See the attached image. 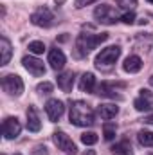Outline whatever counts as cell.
<instances>
[{"instance_id":"obj_23","label":"cell","mask_w":153,"mask_h":155,"mask_svg":"<svg viewBox=\"0 0 153 155\" xmlns=\"http://www.w3.org/2000/svg\"><path fill=\"white\" fill-rule=\"evenodd\" d=\"M97 141H99V137H97V134H94V132H85V134H81V143L86 144V146H92V144H96Z\"/></svg>"},{"instance_id":"obj_25","label":"cell","mask_w":153,"mask_h":155,"mask_svg":"<svg viewBox=\"0 0 153 155\" xmlns=\"http://www.w3.org/2000/svg\"><path fill=\"white\" fill-rule=\"evenodd\" d=\"M52 83H49V81H43V83H40L38 87H36V90H38L40 94H50L52 92Z\"/></svg>"},{"instance_id":"obj_15","label":"cell","mask_w":153,"mask_h":155,"mask_svg":"<svg viewBox=\"0 0 153 155\" xmlns=\"http://www.w3.org/2000/svg\"><path fill=\"white\" fill-rule=\"evenodd\" d=\"M122 69H124L126 72H130V74H135V72H139V71L142 69V60H141L137 54H132V56H128V58L124 60Z\"/></svg>"},{"instance_id":"obj_5","label":"cell","mask_w":153,"mask_h":155,"mask_svg":"<svg viewBox=\"0 0 153 155\" xmlns=\"http://www.w3.org/2000/svg\"><path fill=\"white\" fill-rule=\"evenodd\" d=\"M2 88L9 94V96H22L24 92V81L22 78L16 74H5L2 78Z\"/></svg>"},{"instance_id":"obj_20","label":"cell","mask_w":153,"mask_h":155,"mask_svg":"<svg viewBox=\"0 0 153 155\" xmlns=\"http://www.w3.org/2000/svg\"><path fill=\"white\" fill-rule=\"evenodd\" d=\"M133 107H135V110H139V112H146V110L151 108V97L141 96V97H137V99L133 101Z\"/></svg>"},{"instance_id":"obj_3","label":"cell","mask_w":153,"mask_h":155,"mask_svg":"<svg viewBox=\"0 0 153 155\" xmlns=\"http://www.w3.org/2000/svg\"><path fill=\"white\" fill-rule=\"evenodd\" d=\"M119 56H121V47H119V45H110V47L103 49V51L96 56V61H94V63H96V67H97L99 71L106 72V71H110L115 65V61L119 60Z\"/></svg>"},{"instance_id":"obj_22","label":"cell","mask_w":153,"mask_h":155,"mask_svg":"<svg viewBox=\"0 0 153 155\" xmlns=\"http://www.w3.org/2000/svg\"><path fill=\"white\" fill-rule=\"evenodd\" d=\"M137 137H139V143H141L142 146H153V132L141 130Z\"/></svg>"},{"instance_id":"obj_18","label":"cell","mask_w":153,"mask_h":155,"mask_svg":"<svg viewBox=\"0 0 153 155\" xmlns=\"http://www.w3.org/2000/svg\"><path fill=\"white\" fill-rule=\"evenodd\" d=\"M0 51H2V60H0L2 63L0 65H7L9 60H11V54H13V47H11V41L5 36L0 38Z\"/></svg>"},{"instance_id":"obj_11","label":"cell","mask_w":153,"mask_h":155,"mask_svg":"<svg viewBox=\"0 0 153 155\" xmlns=\"http://www.w3.org/2000/svg\"><path fill=\"white\" fill-rule=\"evenodd\" d=\"M115 87H126L124 83H110V81H103L97 87V94L103 97H110V99H122L121 94L115 92Z\"/></svg>"},{"instance_id":"obj_26","label":"cell","mask_w":153,"mask_h":155,"mask_svg":"<svg viewBox=\"0 0 153 155\" xmlns=\"http://www.w3.org/2000/svg\"><path fill=\"white\" fill-rule=\"evenodd\" d=\"M121 20H122L124 24H128V25H132V24L135 22V13H133V11H128V13H124V15L121 16Z\"/></svg>"},{"instance_id":"obj_28","label":"cell","mask_w":153,"mask_h":155,"mask_svg":"<svg viewBox=\"0 0 153 155\" xmlns=\"http://www.w3.org/2000/svg\"><path fill=\"white\" fill-rule=\"evenodd\" d=\"M94 2H97V0H74V7H76V9H81V7L90 5V4H94Z\"/></svg>"},{"instance_id":"obj_24","label":"cell","mask_w":153,"mask_h":155,"mask_svg":"<svg viewBox=\"0 0 153 155\" xmlns=\"http://www.w3.org/2000/svg\"><path fill=\"white\" fill-rule=\"evenodd\" d=\"M43 51H45V43L43 41H31L29 43V52H33V54H43Z\"/></svg>"},{"instance_id":"obj_14","label":"cell","mask_w":153,"mask_h":155,"mask_svg":"<svg viewBox=\"0 0 153 155\" xmlns=\"http://www.w3.org/2000/svg\"><path fill=\"white\" fill-rule=\"evenodd\" d=\"M40 128H41V121H40L38 112L34 107H29L27 108V130L36 134V132H40Z\"/></svg>"},{"instance_id":"obj_31","label":"cell","mask_w":153,"mask_h":155,"mask_svg":"<svg viewBox=\"0 0 153 155\" xmlns=\"http://www.w3.org/2000/svg\"><path fill=\"white\" fill-rule=\"evenodd\" d=\"M150 85H151V87H153V74H151V76H150Z\"/></svg>"},{"instance_id":"obj_13","label":"cell","mask_w":153,"mask_h":155,"mask_svg":"<svg viewBox=\"0 0 153 155\" xmlns=\"http://www.w3.org/2000/svg\"><path fill=\"white\" fill-rule=\"evenodd\" d=\"M58 87L63 90V92H72V87H74V72L72 71H65L58 76Z\"/></svg>"},{"instance_id":"obj_9","label":"cell","mask_w":153,"mask_h":155,"mask_svg":"<svg viewBox=\"0 0 153 155\" xmlns=\"http://www.w3.org/2000/svg\"><path fill=\"white\" fill-rule=\"evenodd\" d=\"M45 112H47V116H49V119L52 123H58L61 119V116H63V112H65L63 101H60V99H49L45 103Z\"/></svg>"},{"instance_id":"obj_8","label":"cell","mask_w":153,"mask_h":155,"mask_svg":"<svg viewBox=\"0 0 153 155\" xmlns=\"http://www.w3.org/2000/svg\"><path fill=\"white\" fill-rule=\"evenodd\" d=\"M22 132V124L16 117H5L2 123V134L5 139H16Z\"/></svg>"},{"instance_id":"obj_19","label":"cell","mask_w":153,"mask_h":155,"mask_svg":"<svg viewBox=\"0 0 153 155\" xmlns=\"http://www.w3.org/2000/svg\"><path fill=\"white\" fill-rule=\"evenodd\" d=\"M112 153L114 155H133V152H132V146H130L128 141H121V143H117V144L112 146Z\"/></svg>"},{"instance_id":"obj_10","label":"cell","mask_w":153,"mask_h":155,"mask_svg":"<svg viewBox=\"0 0 153 155\" xmlns=\"http://www.w3.org/2000/svg\"><path fill=\"white\" fill-rule=\"evenodd\" d=\"M22 63H24L25 71H27L29 74H33V76H43V74H45V65H43V61H40L38 58H34V56H24Z\"/></svg>"},{"instance_id":"obj_4","label":"cell","mask_w":153,"mask_h":155,"mask_svg":"<svg viewBox=\"0 0 153 155\" xmlns=\"http://www.w3.org/2000/svg\"><path fill=\"white\" fill-rule=\"evenodd\" d=\"M94 18H96L99 24H105V25H114L115 22L119 20L115 9L110 4H101V5H97L96 11H94Z\"/></svg>"},{"instance_id":"obj_16","label":"cell","mask_w":153,"mask_h":155,"mask_svg":"<svg viewBox=\"0 0 153 155\" xmlns=\"http://www.w3.org/2000/svg\"><path fill=\"white\" fill-rule=\"evenodd\" d=\"M97 114L103 117V119L110 121V119H114V117L119 114V107L114 105V103H103V105L97 107Z\"/></svg>"},{"instance_id":"obj_2","label":"cell","mask_w":153,"mask_h":155,"mask_svg":"<svg viewBox=\"0 0 153 155\" xmlns=\"http://www.w3.org/2000/svg\"><path fill=\"white\" fill-rule=\"evenodd\" d=\"M108 40V35L106 33H101V35H88V33H83L79 35L76 40V56L83 58L86 56L92 49H96L99 43L106 41Z\"/></svg>"},{"instance_id":"obj_1","label":"cell","mask_w":153,"mask_h":155,"mask_svg":"<svg viewBox=\"0 0 153 155\" xmlns=\"http://www.w3.org/2000/svg\"><path fill=\"white\" fill-rule=\"evenodd\" d=\"M70 123L76 124V126H92L94 124V110L90 108L88 103L85 101H72L70 103Z\"/></svg>"},{"instance_id":"obj_12","label":"cell","mask_w":153,"mask_h":155,"mask_svg":"<svg viewBox=\"0 0 153 155\" xmlns=\"http://www.w3.org/2000/svg\"><path fill=\"white\" fill-rule=\"evenodd\" d=\"M49 63H50V69H54V71H61V69L65 67V63H67V58H65L63 51H60V49H52V51L49 52Z\"/></svg>"},{"instance_id":"obj_30","label":"cell","mask_w":153,"mask_h":155,"mask_svg":"<svg viewBox=\"0 0 153 155\" xmlns=\"http://www.w3.org/2000/svg\"><path fill=\"white\" fill-rule=\"evenodd\" d=\"M83 155H96V152H94V150H86Z\"/></svg>"},{"instance_id":"obj_21","label":"cell","mask_w":153,"mask_h":155,"mask_svg":"<svg viewBox=\"0 0 153 155\" xmlns=\"http://www.w3.org/2000/svg\"><path fill=\"white\" fill-rule=\"evenodd\" d=\"M115 134H117V124L112 123V121H106L103 124V135H105V139L106 141H112L115 137Z\"/></svg>"},{"instance_id":"obj_7","label":"cell","mask_w":153,"mask_h":155,"mask_svg":"<svg viewBox=\"0 0 153 155\" xmlns=\"http://www.w3.org/2000/svg\"><path fill=\"white\" fill-rule=\"evenodd\" d=\"M31 22L36 27H50L54 24V15L49 7H38L33 15H31Z\"/></svg>"},{"instance_id":"obj_6","label":"cell","mask_w":153,"mask_h":155,"mask_svg":"<svg viewBox=\"0 0 153 155\" xmlns=\"http://www.w3.org/2000/svg\"><path fill=\"white\" fill-rule=\"evenodd\" d=\"M52 141H54V144L58 146V150H61V152H65V153L74 155L77 152L74 141H72L65 132H61V130H58V132L52 134Z\"/></svg>"},{"instance_id":"obj_27","label":"cell","mask_w":153,"mask_h":155,"mask_svg":"<svg viewBox=\"0 0 153 155\" xmlns=\"http://www.w3.org/2000/svg\"><path fill=\"white\" fill-rule=\"evenodd\" d=\"M117 4H119V7H122V9H132V7L137 5V0H117Z\"/></svg>"},{"instance_id":"obj_29","label":"cell","mask_w":153,"mask_h":155,"mask_svg":"<svg viewBox=\"0 0 153 155\" xmlns=\"http://www.w3.org/2000/svg\"><path fill=\"white\" fill-rule=\"evenodd\" d=\"M34 155H49V152H47L45 146H36L34 148Z\"/></svg>"},{"instance_id":"obj_32","label":"cell","mask_w":153,"mask_h":155,"mask_svg":"<svg viewBox=\"0 0 153 155\" xmlns=\"http://www.w3.org/2000/svg\"><path fill=\"white\" fill-rule=\"evenodd\" d=\"M148 2H151V4H153V0H148Z\"/></svg>"},{"instance_id":"obj_17","label":"cell","mask_w":153,"mask_h":155,"mask_svg":"<svg viewBox=\"0 0 153 155\" xmlns=\"http://www.w3.org/2000/svg\"><path fill=\"white\" fill-rule=\"evenodd\" d=\"M79 88L83 92H94L96 90V76L92 72H85L79 81Z\"/></svg>"}]
</instances>
